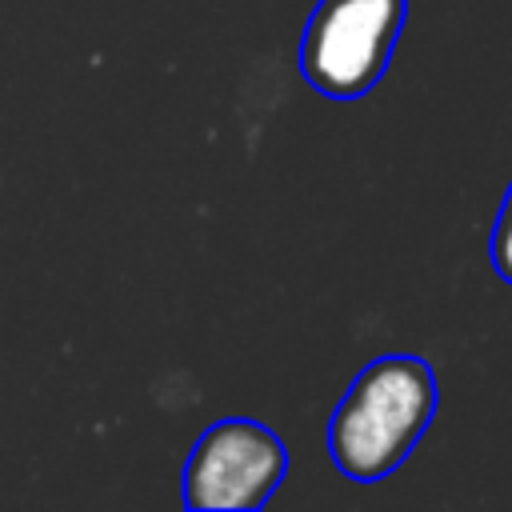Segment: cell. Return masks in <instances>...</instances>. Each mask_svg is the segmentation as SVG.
<instances>
[{"label":"cell","mask_w":512,"mask_h":512,"mask_svg":"<svg viewBox=\"0 0 512 512\" xmlns=\"http://www.w3.org/2000/svg\"><path fill=\"white\" fill-rule=\"evenodd\" d=\"M408 0H320L300 36V72L328 100H360L388 72Z\"/></svg>","instance_id":"cell-2"},{"label":"cell","mask_w":512,"mask_h":512,"mask_svg":"<svg viewBox=\"0 0 512 512\" xmlns=\"http://www.w3.org/2000/svg\"><path fill=\"white\" fill-rule=\"evenodd\" d=\"M284 472V440L256 420L232 416L192 444L184 464V504L192 512H252L272 500Z\"/></svg>","instance_id":"cell-3"},{"label":"cell","mask_w":512,"mask_h":512,"mask_svg":"<svg viewBox=\"0 0 512 512\" xmlns=\"http://www.w3.org/2000/svg\"><path fill=\"white\" fill-rule=\"evenodd\" d=\"M488 252H492V268H496V276H504V280L512 284V184H508L504 204H500V212H496V228H492Z\"/></svg>","instance_id":"cell-4"},{"label":"cell","mask_w":512,"mask_h":512,"mask_svg":"<svg viewBox=\"0 0 512 512\" xmlns=\"http://www.w3.org/2000/svg\"><path fill=\"white\" fill-rule=\"evenodd\" d=\"M436 372L420 356H380L356 372L328 420V456L356 480L376 484L396 472L436 416Z\"/></svg>","instance_id":"cell-1"}]
</instances>
